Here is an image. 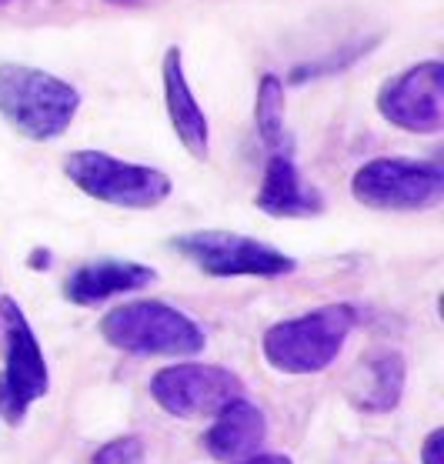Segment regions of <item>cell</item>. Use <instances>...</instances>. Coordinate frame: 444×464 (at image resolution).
I'll return each mask as SVG.
<instances>
[{
	"mask_svg": "<svg viewBox=\"0 0 444 464\" xmlns=\"http://www.w3.org/2000/svg\"><path fill=\"white\" fill-rule=\"evenodd\" d=\"M158 281V271L148 264L127 261V257H101V261L81 264L74 275L63 281V297L71 304L94 307L117 295H130Z\"/></svg>",
	"mask_w": 444,
	"mask_h": 464,
	"instance_id": "cell-10",
	"label": "cell"
},
{
	"mask_svg": "<svg viewBox=\"0 0 444 464\" xmlns=\"http://www.w3.org/2000/svg\"><path fill=\"white\" fill-rule=\"evenodd\" d=\"M254 121H257V134L265 140L271 154H294V138L287 130L285 117V81L277 74H265L257 84V101H254Z\"/></svg>",
	"mask_w": 444,
	"mask_h": 464,
	"instance_id": "cell-15",
	"label": "cell"
},
{
	"mask_svg": "<svg viewBox=\"0 0 444 464\" xmlns=\"http://www.w3.org/2000/svg\"><path fill=\"white\" fill-rule=\"evenodd\" d=\"M358 324L351 304H324L301 317L277 321L265 331V358L281 374H317L338 361L348 334Z\"/></svg>",
	"mask_w": 444,
	"mask_h": 464,
	"instance_id": "cell-2",
	"label": "cell"
},
{
	"mask_svg": "<svg viewBox=\"0 0 444 464\" xmlns=\"http://www.w3.org/2000/svg\"><path fill=\"white\" fill-rule=\"evenodd\" d=\"M254 204L271 218H317V214H324V198L301 178L294 158H287V154L267 158L265 180H261Z\"/></svg>",
	"mask_w": 444,
	"mask_h": 464,
	"instance_id": "cell-12",
	"label": "cell"
},
{
	"mask_svg": "<svg viewBox=\"0 0 444 464\" xmlns=\"http://www.w3.org/2000/svg\"><path fill=\"white\" fill-rule=\"evenodd\" d=\"M107 4H114V7H138L144 0H107Z\"/></svg>",
	"mask_w": 444,
	"mask_h": 464,
	"instance_id": "cell-19",
	"label": "cell"
},
{
	"mask_svg": "<svg viewBox=\"0 0 444 464\" xmlns=\"http://www.w3.org/2000/svg\"><path fill=\"white\" fill-rule=\"evenodd\" d=\"M351 194L371 211H428L444 198V168L404 158L368 160L354 170Z\"/></svg>",
	"mask_w": 444,
	"mask_h": 464,
	"instance_id": "cell-6",
	"label": "cell"
},
{
	"mask_svg": "<svg viewBox=\"0 0 444 464\" xmlns=\"http://www.w3.org/2000/svg\"><path fill=\"white\" fill-rule=\"evenodd\" d=\"M241 464H294V461L285 458V454H254V458H247Z\"/></svg>",
	"mask_w": 444,
	"mask_h": 464,
	"instance_id": "cell-18",
	"label": "cell"
},
{
	"mask_svg": "<svg viewBox=\"0 0 444 464\" xmlns=\"http://www.w3.org/2000/svg\"><path fill=\"white\" fill-rule=\"evenodd\" d=\"M101 334L111 348L140 358H194L208 344L201 327L164 301H134L107 311Z\"/></svg>",
	"mask_w": 444,
	"mask_h": 464,
	"instance_id": "cell-3",
	"label": "cell"
},
{
	"mask_svg": "<svg viewBox=\"0 0 444 464\" xmlns=\"http://www.w3.org/2000/svg\"><path fill=\"white\" fill-rule=\"evenodd\" d=\"M150 398L170 418H214L231 401L244 398V381L221 364H174L154 374Z\"/></svg>",
	"mask_w": 444,
	"mask_h": 464,
	"instance_id": "cell-8",
	"label": "cell"
},
{
	"mask_svg": "<svg viewBox=\"0 0 444 464\" xmlns=\"http://www.w3.org/2000/svg\"><path fill=\"white\" fill-rule=\"evenodd\" d=\"M160 74H164V104H168V117L174 134L188 148L190 158L204 160L208 150H211V127H208V114L201 111L198 97H194V91L188 84V77H184L180 47H168Z\"/></svg>",
	"mask_w": 444,
	"mask_h": 464,
	"instance_id": "cell-11",
	"label": "cell"
},
{
	"mask_svg": "<svg viewBox=\"0 0 444 464\" xmlns=\"http://www.w3.org/2000/svg\"><path fill=\"white\" fill-rule=\"evenodd\" d=\"M378 114L408 134H438L444 124V63H414L378 91Z\"/></svg>",
	"mask_w": 444,
	"mask_h": 464,
	"instance_id": "cell-9",
	"label": "cell"
},
{
	"mask_svg": "<svg viewBox=\"0 0 444 464\" xmlns=\"http://www.w3.org/2000/svg\"><path fill=\"white\" fill-rule=\"evenodd\" d=\"M81 111V94L61 77L0 61V117L31 140H53Z\"/></svg>",
	"mask_w": 444,
	"mask_h": 464,
	"instance_id": "cell-1",
	"label": "cell"
},
{
	"mask_svg": "<svg viewBox=\"0 0 444 464\" xmlns=\"http://www.w3.org/2000/svg\"><path fill=\"white\" fill-rule=\"evenodd\" d=\"M0 327H4V374H0V418L21 424L34 404L47 398L51 374L43 361L41 341L31 321L24 317L14 297H0Z\"/></svg>",
	"mask_w": 444,
	"mask_h": 464,
	"instance_id": "cell-5",
	"label": "cell"
},
{
	"mask_svg": "<svg viewBox=\"0 0 444 464\" xmlns=\"http://www.w3.org/2000/svg\"><path fill=\"white\" fill-rule=\"evenodd\" d=\"M4 4H7V0H0V7H4Z\"/></svg>",
	"mask_w": 444,
	"mask_h": 464,
	"instance_id": "cell-20",
	"label": "cell"
},
{
	"mask_svg": "<svg viewBox=\"0 0 444 464\" xmlns=\"http://www.w3.org/2000/svg\"><path fill=\"white\" fill-rule=\"evenodd\" d=\"M63 174L84 190L87 198L124 211H154L170 198V178L148 164L117 160L104 150H74L63 160Z\"/></svg>",
	"mask_w": 444,
	"mask_h": 464,
	"instance_id": "cell-4",
	"label": "cell"
},
{
	"mask_svg": "<svg viewBox=\"0 0 444 464\" xmlns=\"http://www.w3.org/2000/svg\"><path fill=\"white\" fill-rule=\"evenodd\" d=\"M214 418L217 421L211 424V431L204 438V448L217 461H247L267 441L265 411L257 404L247 401V398L231 401L224 411L214 414Z\"/></svg>",
	"mask_w": 444,
	"mask_h": 464,
	"instance_id": "cell-13",
	"label": "cell"
},
{
	"mask_svg": "<svg viewBox=\"0 0 444 464\" xmlns=\"http://www.w3.org/2000/svg\"><path fill=\"white\" fill-rule=\"evenodd\" d=\"M421 464H444V428H434V431L424 438Z\"/></svg>",
	"mask_w": 444,
	"mask_h": 464,
	"instance_id": "cell-17",
	"label": "cell"
},
{
	"mask_svg": "<svg viewBox=\"0 0 444 464\" xmlns=\"http://www.w3.org/2000/svg\"><path fill=\"white\" fill-rule=\"evenodd\" d=\"M368 388L354 394V404L368 414L394 411L404 398V381H408V364L398 351H381L368 361Z\"/></svg>",
	"mask_w": 444,
	"mask_h": 464,
	"instance_id": "cell-14",
	"label": "cell"
},
{
	"mask_svg": "<svg viewBox=\"0 0 444 464\" xmlns=\"http://www.w3.org/2000/svg\"><path fill=\"white\" fill-rule=\"evenodd\" d=\"M170 247L211 277H285L297 267L291 254L234 231H188Z\"/></svg>",
	"mask_w": 444,
	"mask_h": 464,
	"instance_id": "cell-7",
	"label": "cell"
},
{
	"mask_svg": "<svg viewBox=\"0 0 444 464\" xmlns=\"http://www.w3.org/2000/svg\"><path fill=\"white\" fill-rule=\"evenodd\" d=\"M91 464H148V448L138 434H127L117 441L104 444L101 451L91 458Z\"/></svg>",
	"mask_w": 444,
	"mask_h": 464,
	"instance_id": "cell-16",
	"label": "cell"
}]
</instances>
